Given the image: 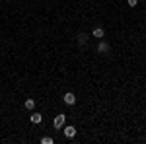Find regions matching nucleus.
I'll return each mask as SVG.
<instances>
[{
    "label": "nucleus",
    "mask_w": 146,
    "mask_h": 144,
    "mask_svg": "<svg viewBox=\"0 0 146 144\" xmlns=\"http://www.w3.org/2000/svg\"><path fill=\"white\" fill-rule=\"evenodd\" d=\"M64 123H66V117H64V115H56L55 121H53V125H55V129H62Z\"/></svg>",
    "instance_id": "obj_1"
},
{
    "label": "nucleus",
    "mask_w": 146,
    "mask_h": 144,
    "mask_svg": "<svg viewBox=\"0 0 146 144\" xmlns=\"http://www.w3.org/2000/svg\"><path fill=\"white\" fill-rule=\"evenodd\" d=\"M62 101H64L66 105H74V103H76V96H74L72 92H68V94H64V98H62Z\"/></svg>",
    "instance_id": "obj_2"
},
{
    "label": "nucleus",
    "mask_w": 146,
    "mask_h": 144,
    "mask_svg": "<svg viewBox=\"0 0 146 144\" xmlns=\"http://www.w3.org/2000/svg\"><path fill=\"white\" fill-rule=\"evenodd\" d=\"M62 131H64V134H66L68 138H74V136H76V129H74L72 125H68V127H64Z\"/></svg>",
    "instance_id": "obj_3"
},
{
    "label": "nucleus",
    "mask_w": 146,
    "mask_h": 144,
    "mask_svg": "<svg viewBox=\"0 0 146 144\" xmlns=\"http://www.w3.org/2000/svg\"><path fill=\"white\" fill-rule=\"evenodd\" d=\"M98 53H101V55L109 53V45L105 43V41H100V45H98Z\"/></svg>",
    "instance_id": "obj_4"
},
{
    "label": "nucleus",
    "mask_w": 146,
    "mask_h": 144,
    "mask_svg": "<svg viewBox=\"0 0 146 144\" xmlns=\"http://www.w3.org/2000/svg\"><path fill=\"white\" fill-rule=\"evenodd\" d=\"M41 121H43V115L41 113H31V123L33 125H39Z\"/></svg>",
    "instance_id": "obj_5"
},
{
    "label": "nucleus",
    "mask_w": 146,
    "mask_h": 144,
    "mask_svg": "<svg viewBox=\"0 0 146 144\" xmlns=\"http://www.w3.org/2000/svg\"><path fill=\"white\" fill-rule=\"evenodd\" d=\"M103 35H105V31H103V27H96V29H94V37H98V39H101Z\"/></svg>",
    "instance_id": "obj_6"
},
{
    "label": "nucleus",
    "mask_w": 146,
    "mask_h": 144,
    "mask_svg": "<svg viewBox=\"0 0 146 144\" xmlns=\"http://www.w3.org/2000/svg\"><path fill=\"white\" fill-rule=\"evenodd\" d=\"M78 43L80 45H86V43H88V35H86V33H80L78 35Z\"/></svg>",
    "instance_id": "obj_7"
},
{
    "label": "nucleus",
    "mask_w": 146,
    "mask_h": 144,
    "mask_svg": "<svg viewBox=\"0 0 146 144\" xmlns=\"http://www.w3.org/2000/svg\"><path fill=\"white\" fill-rule=\"evenodd\" d=\"M33 107H35V100H25V109L33 111Z\"/></svg>",
    "instance_id": "obj_8"
},
{
    "label": "nucleus",
    "mask_w": 146,
    "mask_h": 144,
    "mask_svg": "<svg viewBox=\"0 0 146 144\" xmlns=\"http://www.w3.org/2000/svg\"><path fill=\"white\" fill-rule=\"evenodd\" d=\"M53 142H55V140H53L51 136H43V138H41V144H53Z\"/></svg>",
    "instance_id": "obj_9"
},
{
    "label": "nucleus",
    "mask_w": 146,
    "mask_h": 144,
    "mask_svg": "<svg viewBox=\"0 0 146 144\" xmlns=\"http://www.w3.org/2000/svg\"><path fill=\"white\" fill-rule=\"evenodd\" d=\"M127 2H129V6H136L138 4V0H127Z\"/></svg>",
    "instance_id": "obj_10"
}]
</instances>
